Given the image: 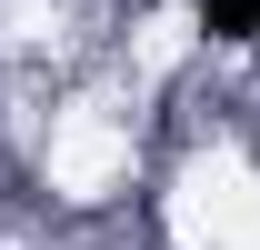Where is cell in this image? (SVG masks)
Masks as SVG:
<instances>
[{
	"label": "cell",
	"instance_id": "6da1fadb",
	"mask_svg": "<svg viewBox=\"0 0 260 250\" xmlns=\"http://www.w3.org/2000/svg\"><path fill=\"white\" fill-rule=\"evenodd\" d=\"M200 20L220 40H260V0H200Z\"/></svg>",
	"mask_w": 260,
	"mask_h": 250
}]
</instances>
